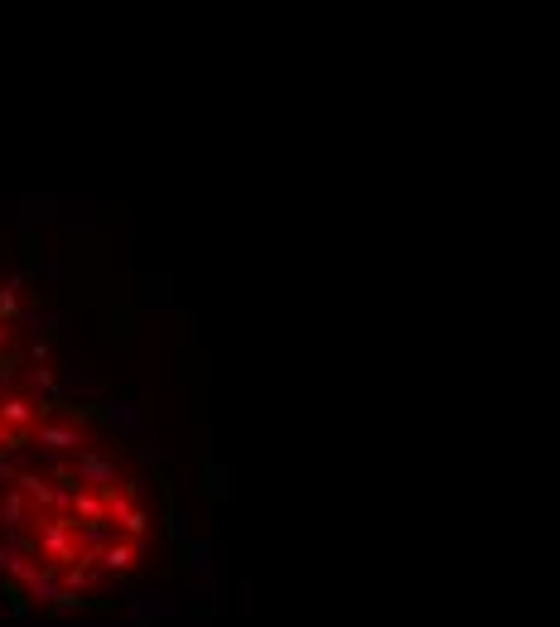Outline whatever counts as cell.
Instances as JSON below:
<instances>
[{"instance_id": "1", "label": "cell", "mask_w": 560, "mask_h": 627, "mask_svg": "<svg viewBox=\"0 0 560 627\" xmlns=\"http://www.w3.org/2000/svg\"><path fill=\"white\" fill-rule=\"evenodd\" d=\"M184 560L155 449L102 396L73 391L0 449V613L44 627L116 623Z\"/></svg>"}, {"instance_id": "2", "label": "cell", "mask_w": 560, "mask_h": 627, "mask_svg": "<svg viewBox=\"0 0 560 627\" xmlns=\"http://www.w3.org/2000/svg\"><path fill=\"white\" fill-rule=\"evenodd\" d=\"M58 362V319L29 271L0 256V449L68 396Z\"/></svg>"}]
</instances>
